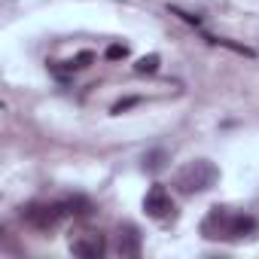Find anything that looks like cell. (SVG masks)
<instances>
[{"label": "cell", "instance_id": "obj_1", "mask_svg": "<svg viewBox=\"0 0 259 259\" xmlns=\"http://www.w3.org/2000/svg\"><path fill=\"white\" fill-rule=\"evenodd\" d=\"M217 177H220V171L207 162V159H195V162H189L186 168H180V174H177V186L183 189V192H204V189H210L213 183H217Z\"/></svg>", "mask_w": 259, "mask_h": 259}, {"label": "cell", "instance_id": "obj_2", "mask_svg": "<svg viewBox=\"0 0 259 259\" xmlns=\"http://www.w3.org/2000/svg\"><path fill=\"white\" fill-rule=\"evenodd\" d=\"M22 217H25V223H31L34 229H52V226L64 217V210H61L58 204H28V207L22 210Z\"/></svg>", "mask_w": 259, "mask_h": 259}, {"label": "cell", "instance_id": "obj_3", "mask_svg": "<svg viewBox=\"0 0 259 259\" xmlns=\"http://www.w3.org/2000/svg\"><path fill=\"white\" fill-rule=\"evenodd\" d=\"M144 210H147L153 220L168 217V213L174 210V201H171L168 189H165V186H153V189L147 192V198H144Z\"/></svg>", "mask_w": 259, "mask_h": 259}, {"label": "cell", "instance_id": "obj_4", "mask_svg": "<svg viewBox=\"0 0 259 259\" xmlns=\"http://www.w3.org/2000/svg\"><path fill=\"white\" fill-rule=\"evenodd\" d=\"M70 250H73L76 256H82V259H98V256H104L107 244H104L101 235H89V238H76V241H70Z\"/></svg>", "mask_w": 259, "mask_h": 259}, {"label": "cell", "instance_id": "obj_5", "mask_svg": "<svg viewBox=\"0 0 259 259\" xmlns=\"http://www.w3.org/2000/svg\"><path fill=\"white\" fill-rule=\"evenodd\" d=\"M119 253L122 256H141V235L135 226L119 229Z\"/></svg>", "mask_w": 259, "mask_h": 259}, {"label": "cell", "instance_id": "obj_6", "mask_svg": "<svg viewBox=\"0 0 259 259\" xmlns=\"http://www.w3.org/2000/svg\"><path fill=\"white\" fill-rule=\"evenodd\" d=\"M135 70H138V73H156V70H159V55H144V58H138Z\"/></svg>", "mask_w": 259, "mask_h": 259}, {"label": "cell", "instance_id": "obj_7", "mask_svg": "<svg viewBox=\"0 0 259 259\" xmlns=\"http://www.w3.org/2000/svg\"><path fill=\"white\" fill-rule=\"evenodd\" d=\"M162 159H165V153H162V150H156L153 156H147V159H144V168H147V171H159V168H162Z\"/></svg>", "mask_w": 259, "mask_h": 259}, {"label": "cell", "instance_id": "obj_8", "mask_svg": "<svg viewBox=\"0 0 259 259\" xmlns=\"http://www.w3.org/2000/svg\"><path fill=\"white\" fill-rule=\"evenodd\" d=\"M125 55H128V46H119V43L107 46V58H110V61H119V58H125Z\"/></svg>", "mask_w": 259, "mask_h": 259}, {"label": "cell", "instance_id": "obj_9", "mask_svg": "<svg viewBox=\"0 0 259 259\" xmlns=\"http://www.w3.org/2000/svg\"><path fill=\"white\" fill-rule=\"evenodd\" d=\"M135 104H141V98H125V101H119V104L113 107V113H122V110H128V107H135Z\"/></svg>", "mask_w": 259, "mask_h": 259}]
</instances>
